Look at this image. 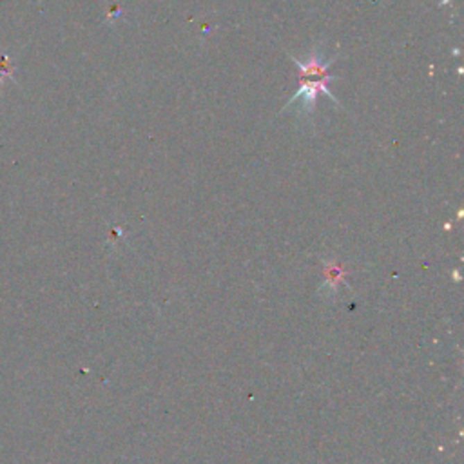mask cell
Returning a JSON list of instances; mask_svg holds the SVG:
<instances>
[{"label":"cell","instance_id":"2","mask_svg":"<svg viewBox=\"0 0 464 464\" xmlns=\"http://www.w3.org/2000/svg\"><path fill=\"white\" fill-rule=\"evenodd\" d=\"M292 60L298 64V67L301 69V75L303 76H325L327 75V71H329V67L332 66L334 60H329V62H323V55L319 51H314L312 55H310L309 58H307L305 62L298 60V58L291 57Z\"/></svg>","mask_w":464,"mask_h":464},{"label":"cell","instance_id":"1","mask_svg":"<svg viewBox=\"0 0 464 464\" xmlns=\"http://www.w3.org/2000/svg\"><path fill=\"white\" fill-rule=\"evenodd\" d=\"M330 80H334L332 75L319 76L318 80H305V82L301 84L300 91H298V93H295L294 96L291 98V102L285 105V111H286V109H291L292 105L298 102V100H301L300 113H305V114L312 113V111L316 109V100H318L319 93L329 94L330 98L338 103V98H336V96H334V93H330V89L327 87V84H329Z\"/></svg>","mask_w":464,"mask_h":464}]
</instances>
